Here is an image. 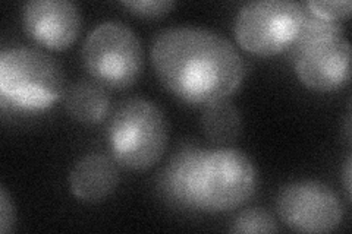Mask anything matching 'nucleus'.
<instances>
[{
    "label": "nucleus",
    "mask_w": 352,
    "mask_h": 234,
    "mask_svg": "<svg viewBox=\"0 0 352 234\" xmlns=\"http://www.w3.org/2000/svg\"><path fill=\"white\" fill-rule=\"evenodd\" d=\"M154 71L164 88L190 104L228 98L244 80V60L219 32L197 27L166 28L151 46Z\"/></svg>",
    "instance_id": "obj_1"
},
{
    "label": "nucleus",
    "mask_w": 352,
    "mask_h": 234,
    "mask_svg": "<svg viewBox=\"0 0 352 234\" xmlns=\"http://www.w3.org/2000/svg\"><path fill=\"white\" fill-rule=\"evenodd\" d=\"M159 187L169 202L204 213H228L254 195L257 173L244 152L185 145L160 174Z\"/></svg>",
    "instance_id": "obj_2"
},
{
    "label": "nucleus",
    "mask_w": 352,
    "mask_h": 234,
    "mask_svg": "<svg viewBox=\"0 0 352 234\" xmlns=\"http://www.w3.org/2000/svg\"><path fill=\"white\" fill-rule=\"evenodd\" d=\"M296 75L314 91H333L349 80L351 47L339 22L305 14L292 44Z\"/></svg>",
    "instance_id": "obj_3"
},
{
    "label": "nucleus",
    "mask_w": 352,
    "mask_h": 234,
    "mask_svg": "<svg viewBox=\"0 0 352 234\" xmlns=\"http://www.w3.org/2000/svg\"><path fill=\"white\" fill-rule=\"evenodd\" d=\"M109 139L116 163L129 170H147L168 147L166 117L148 100H126L110 121Z\"/></svg>",
    "instance_id": "obj_4"
},
{
    "label": "nucleus",
    "mask_w": 352,
    "mask_h": 234,
    "mask_svg": "<svg viewBox=\"0 0 352 234\" xmlns=\"http://www.w3.org/2000/svg\"><path fill=\"white\" fill-rule=\"evenodd\" d=\"M65 73L60 63L31 47L6 49L0 54V91L15 106L38 110L62 95Z\"/></svg>",
    "instance_id": "obj_5"
},
{
    "label": "nucleus",
    "mask_w": 352,
    "mask_h": 234,
    "mask_svg": "<svg viewBox=\"0 0 352 234\" xmlns=\"http://www.w3.org/2000/svg\"><path fill=\"white\" fill-rule=\"evenodd\" d=\"M82 62L97 84L124 90L141 75L144 53L135 32L129 27L118 21H106L85 38Z\"/></svg>",
    "instance_id": "obj_6"
},
{
    "label": "nucleus",
    "mask_w": 352,
    "mask_h": 234,
    "mask_svg": "<svg viewBox=\"0 0 352 234\" xmlns=\"http://www.w3.org/2000/svg\"><path fill=\"white\" fill-rule=\"evenodd\" d=\"M302 5L291 0H256L239 9L235 37L242 49L272 56L291 47L305 18Z\"/></svg>",
    "instance_id": "obj_7"
},
{
    "label": "nucleus",
    "mask_w": 352,
    "mask_h": 234,
    "mask_svg": "<svg viewBox=\"0 0 352 234\" xmlns=\"http://www.w3.org/2000/svg\"><path fill=\"white\" fill-rule=\"evenodd\" d=\"M276 208L280 220L298 233H329L344 218V205L332 187L314 180L286 185L279 192Z\"/></svg>",
    "instance_id": "obj_8"
},
{
    "label": "nucleus",
    "mask_w": 352,
    "mask_h": 234,
    "mask_svg": "<svg viewBox=\"0 0 352 234\" xmlns=\"http://www.w3.org/2000/svg\"><path fill=\"white\" fill-rule=\"evenodd\" d=\"M22 24L40 46L65 50L80 34L81 16L69 0H31L22 8Z\"/></svg>",
    "instance_id": "obj_9"
},
{
    "label": "nucleus",
    "mask_w": 352,
    "mask_h": 234,
    "mask_svg": "<svg viewBox=\"0 0 352 234\" xmlns=\"http://www.w3.org/2000/svg\"><path fill=\"white\" fill-rule=\"evenodd\" d=\"M119 185L115 160L104 154H88L76 161L69 174V187L84 202H100L112 195Z\"/></svg>",
    "instance_id": "obj_10"
},
{
    "label": "nucleus",
    "mask_w": 352,
    "mask_h": 234,
    "mask_svg": "<svg viewBox=\"0 0 352 234\" xmlns=\"http://www.w3.org/2000/svg\"><path fill=\"white\" fill-rule=\"evenodd\" d=\"M63 104L74 119L84 124H97L107 115L109 97L100 84L78 81L66 90Z\"/></svg>",
    "instance_id": "obj_11"
},
{
    "label": "nucleus",
    "mask_w": 352,
    "mask_h": 234,
    "mask_svg": "<svg viewBox=\"0 0 352 234\" xmlns=\"http://www.w3.org/2000/svg\"><path fill=\"white\" fill-rule=\"evenodd\" d=\"M206 137L216 143L234 142L241 133L242 121L239 110L228 98L207 104L203 119Z\"/></svg>",
    "instance_id": "obj_12"
},
{
    "label": "nucleus",
    "mask_w": 352,
    "mask_h": 234,
    "mask_svg": "<svg viewBox=\"0 0 352 234\" xmlns=\"http://www.w3.org/2000/svg\"><path fill=\"white\" fill-rule=\"evenodd\" d=\"M230 233L250 234V233H278V224L266 209L251 208L239 213L229 227Z\"/></svg>",
    "instance_id": "obj_13"
},
{
    "label": "nucleus",
    "mask_w": 352,
    "mask_h": 234,
    "mask_svg": "<svg viewBox=\"0 0 352 234\" xmlns=\"http://www.w3.org/2000/svg\"><path fill=\"white\" fill-rule=\"evenodd\" d=\"M305 6L310 9L313 15L333 22L346 19L352 10L349 0H313V2H307Z\"/></svg>",
    "instance_id": "obj_14"
},
{
    "label": "nucleus",
    "mask_w": 352,
    "mask_h": 234,
    "mask_svg": "<svg viewBox=\"0 0 352 234\" xmlns=\"http://www.w3.org/2000/svg\"><path fill=\"white\" fill-rule=\"evenodd\" d=\"M122 5L132 14L144 18H159L166 15L175 6L170 0H124Z\"/></svg>",
    "instance_id": "obj_15"
},
{
    "label": "nucleus",
    "mask_w": 352,
    "mask_h": 234,
    "mask_svg": "<svg viewBox=\"0 0 352 234\" xmlns=\"http://www.w3.org/2000/svg\"><path fill=\"white\" fill-rule=\"evenodd\" d=\"M15 226V209L6 189L0 187V233H9Z\"/></svg>",
    "instance_id": "obj_16"
},
{
    "label": "nucleus",
    "mask_w": 352,
    "mask_h": 234,
    "mask_svg": "<svg viewBox=\"0 0 352 234\" xmlns=\"http://www.w3.org/2000/svg\"><path fill=\"white\" fill-rule=\"evenodd\" d=\"M351 157L346 161V169H345V187H346V192H348V198H351Z\"/></svg>",
    "instance_id": "obj_17"
}]
</instances>
